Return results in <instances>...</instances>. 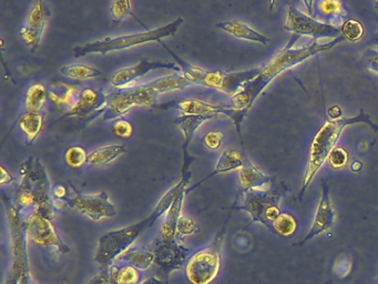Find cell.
I'll return each instance as SVG.
<instances>
[{"mask_svg":"<svg viewBox=\"0 0 378 284\" xmlns=\"http://www.w3.org/2000/svg\"><path fill=\"white\" fill-rule=\"evenodd\" d=\"M298 36L293 37L288 46H285L282 51L279 52L272 61H269L265 67L261 69L257 77L250 81L243 88L232 97L231 107L236 109L243 110L248 113L254 102L257 100V97L262 94V92L269 86V82L273 79L276 78L283 71L295 67L298 63L307 61L308 58L313 56L319 55L321 52L327 51L335 47L339 42H344L345 38L343 36L339 37L336 39L327 42V44H319V42H312L306 47L292 48L293 44L298 39Z\"/></svg>","mask_w":378,"mask_h":284,"instance_id":"obj_1","label":"cell"},{"mask_svg":"<svg viewBox=\"0 0 378 284\" xmlns=\"http://www.w3.org/2000/svg\"><path fill=\"white\" fill-rule=\"evenodd\" d=\"M356 123H366L374 131H378V125L370 119V116L364 112V109H360V113L355 117L345 118L339 121H327L325 125H322L321 129L317 131L310 148L307 168H306L303 183L300 188V196H298L300 200L303 198L306 189L308 185H311L312 180L316 173H319L324 162L329 159V154L334 150V147L336 146V142L344 129L347 125H356Z\"/></svg>","mask_w":378,"mask_h":284,"instance_id":"obj_2","label":"cell"},{"mask_svg":"<svg viewBox=\"0 0 378 284\" xmlns=\"http://www.w3.org/2000/svg\"><path fill=\"white\" fill-rule=\"evenodd\" d=\"M173 57L176 65L179 66L183 76L191 81L193 85H202L209 88L215 89L219 92L236 96L248 82L257 77L262 68L250 69V70L234 71V73H226V71H207L191 65L188 61H183L176 52L166 47L164 42H160Z\"/></svg>","mask_w":378,"mask_h":284,"instance_id":"obj_3","label":"cell"},{"mask_svg":"<svg viewBox=\"0 0 378 284\" xmlns=\"http://www.w3.org/2000/svg\"><path fill=\"white\" fill-rule=\"evenodd\" d=\"M183 18L179 17L170 24L147 30L145 32H137V34L125 35L119 37H106L104 39L96 40V42H88V44H81L73 48V57H86L92 54H100L106 55L112 51L118 50L128 49V48L135 47L139 44H148V42H160L166 37L173 36L180 26L183 24Z\"/></svg>","mask_w":378,"mask_h":284,"instance_id":"obj_4","label":"cell"},{"mask_svg":"<svg viewBox=\"0 0 378 284\" xmlns=\"http://www.w3.org/2000/svg\"><path fill=\"white\" fill-rule=\"evenodd\" d=\"M21 188L32 193L35 199L34 212L46 216L49 220L55 218V198L49 178L39 158L29 156L20 164Z\"/></svg>","mask_w":378,"mask_h":284,"instance_id":"obj_5","label":"cell"},{"mask_svg":"<svg viewBox=\"0 0 378 284\" xmlns=\"http://www.w3.org/2000/svg\"><path fill=\"white\" fill-rule=\"evenodd\" d=\"M286 191L288 189L284 185H276L267 190L253 189L243 191L241 204L234 206L233 209L248 212L252 221L263 224L269 230V233H272L273 223L282 214L279 204Z\"/></svg>","mask_w":378,"mask_h":284,"instance_id":"obj_6","label":"cell"},{"mask_svg":"<svg viewBox=\"0 0 378 284\" xmlns=\"http://www.w3.org/2000/svg\"><path fill=\"white\" fill-rule=\"evenodd\" d=\"M153 224L154 222L151 216H149L137 223L102 235L99 239L94 256L97 264L106 268L111 266L126 251L133 248V243L140 237L141 233H145L148 228L153 227Z\"/></svg>","mask_w":378,"mask_h":284,"instance_id":"obj_7","label":"cell"},{"mask_svg":"<svg viewBox=\"0 0 378 284\" xmlns=\"http://www.w3.org/2000/svg\"><path fill=\"white\" fill-rule=\"evenodd\" d=\"M226 226L215 237L212 245L197 251L185 264V273L191 284H211L221 268V247L226 235Z\"/></svg>","mask_w":378,"mask_h":284,"instance_id":"obj_8","label":"cell"},{"mask_svg":"<svg viewBox=\"0 0 378 284\" xmlns=\"http://www.w3.org/2000/svg\"><path fill=\"white\" fill-rule=\"evenodd\" d=\"M284 29L295 36H311L313 38V42H317V40L322 38L333 37L334 39H336L342 36V28L316 20L315 18H312L311 16L302 13L300 9L292 5L288 8V18L285 21Z\"/></svg>","mask_w":378,"mask_h":284,"instance_id":"obj_9","label":"cell"},{"mask_svg":"<svg viewBox=\"0 0 378 284\" xmlns=\"http://www.w3.org/2000/svg\"><path fill=\"white\" fill-rule=\"evenodd\" d=\"M51 221L37 212L29 214L25 219L27 239L42 248L55 251L58 254L71 252V248L60 239Z\"/></svg>","mask_w":378,"mask_h":284,"instance_id":"obj_10","label":"cell"},{"mask_svg":"<svg viewBox=\"0 0 378 284\" xmlns=\"http://www.w3.org/2000/svg\"><path fill=\"white\" fill-rule=\"evenodd\" d=\"M73 188L75 196L67 197L61 202H65L69 208L77 210L79 214L86 216L92 221H100L106 218H114L117 214L116 206L110 201L106 192L97 195H83L77 189Z\"/></svg>","mask_w":378,"mask_h":284,"instance_id":"obj_11","label":"cell"},{"mask_svg":"<svg viewBox=\"0 0 378 284\" xmlns=\"http://www.w3.org/2000/svg\"><path fill=\"white\" fill-rule=\"evenodd\" d=\"M154 253V266L162 273L169 276L176 270H179L183 264H187V259L191 250L185 248L176 239L158 240L156 248L153 249Z\"/></svg>","mask_w":378,"mask_h":284,"instance_id":"obj_12","label":"cell"},{"mask_svg":"<svg viewBox=\"0 0 378 284\" xmlns=\"http://www.w3.org/2000/svg\"><path fill=\"white\" fill-rule=\"evenodd\" d=\"M170 107L176 108L183 112V115L201 116V117L214 118L218 115H224L231 118L236 125L238 136L241 137V123L245 118L246 112L243 110L236 109L233 107H223L207 104L197 99H188L183 101L174 102L168 104Z\"/></svg>","mask_w":378,"mask_h":284,"instance_id":"obj_13","label":"cell"},{"mask_svg":"<svg viewBox=\"0 0 378 284\" xmlns=\"http://www.w3.org/2000/svg\"><path fill=\"white\" fill-rule=\"evenodd\" d=\"M50 16L49 8L44 1H37L29 11L27 24L21 29V38L32 51L38 49L44 28Z\"/></svg>","mask_w":378,"mask_h":284,"instance_id":"obj_14","label":"cell"},{"mask_svg":"<svg viewBox=\"0 0 378 284\" xmlns=\"http://www.w3.org/2000/svg\"><path fill=\"white\" fill-rule=\"evenodd\" d=\"M158 69H169V70L180 71L179 66L176 63H166V61H151L149 59H142L137 65L120 69L111 77V85L116 89L126 88L130 84L135 82L137 79L145 76L150 71Z\"/></svg>","mask_w":378,"mask_h":284,"instance_id":"obj_15","label":"cell"},{"mask_svg":"<svg viewBox=\"0 0 378 284\" xmlns=\"http://www.w3.org/2000/svg\"><path fill=\"white\" fill-rule=\"evenodd\" d=\"M334 220L335 211L333 204H331V199H329V187L327 181H324V183H322L321 200H319V206H317V211H316L313 224H312L307 235L304 237V240L300 245L311 240L316 235H319L321 233L329 231L333 227Z\"/></svg>","mask_w":378,"mask_h":284,"instance_id":"obj_16","label":"cell"},{"mask_svg":"<svg viewBox=\"0 0 378 284\" xmlns=\"http://www.w3.org/2000/svg\"><path fill=\"white\" fill-rule=\"evenodd\" d=\"M106 106V94L92 88H83L79 92L75 106L63 117H88L92 113H102Z\"/></svg>","mask_w":378,"mask_h":284,"instance_id":"obj_17","label":"cell"},{"mask_svg":"<svg viewBox=\"0 0 378 284\" xmlns=\"http://www.w3.org/2000/svg\"><path fill=\"white\" fill-rule=\"evenodd\" d=\"M187 188L182 189L180 191L179 195L174 200L173 204L171 208L169 209V211L166 214V218H164V223L161 227V237L166 239V240H170V239H176L178 235V222H179L180 218H181L182 206H183V201L185 196H187Z\"/></svg>","mask_w":378,"mask_h":284,"instance_id":"obj_18","label":"cell"},{"mask_svg":"<svg viewBox=\"0 0 378 284\" xmlns=\"http://www.w3.org/2000/svg\"><path fill=\"white\" fill-rule=\"evenodd\" d=\"M273 178L264 175L249 159L244 161L243 168L238 173V183L244 191L261 189L272 183Z\"/></svg>","mask_w":378,"mask_h":284,"instance_id":"obj_19","label":"cell"},{"mask_svg":"<svg viewBox=\"0 0 378 284\" xmlns=\"http://www.w3.org/2000/svg\"><path fill=\"white\" fill-rule=\"evenodd\" d=\"M218 28L222 29L223 32H228L231 36L236 37L238 39L249 40V42H259L262 44H267L271 39L264 35L260 34L251 27L243 24L241 21L231 20L219 23Z\"/></svg>","mask_w":378,"mask_h":284,"instance_id":"obj_20","label":"cell"},{"mask_svg":"<svg viewBox=\"0 0 378 284\" xmlns=\"http://www.w3.org/2000/svg\"><path fill=\"white\" fill-rule=\"evenodd\" d=\"M106 273L114 284H141L143 282L142 271L117 260L108 266Z\"/></svg>","mask_w":378,"mask_h":284,"instance_id":"obj_21","label":"cell"},{"mask_svg":"<svg viewBox=\"0 0 378 284\" xmlns=\"http://www.w3.org/2000/svg\"><path fill=\"white\" fill-rule=\"evenodd\" d=\"M78 88L75 86H68L65 84H56L52 86L51 90L48 92V98L51 100L58 109L67 110L68 112L75 106L78 100Z\"/></svg>","mask_w":378,"mask_h":284,"instance_id":"obj_22","label":"cell"},{"mask_svg":"<svg viewBox=\"0 0 378 284\" xmlns=\"http://www.w3.org/2000/svg\"><path fill=\"white\" fill-rule=\"evenodd\" d=\"M44 117L42 112H26L19 118V127L25 135L26 144L32 146L44 129Z\"/></svg>","mask_w":378,"mask_h":284,"instance_id":"obj_23","label":"cell"},{"mask_svg":"<svg viewBox=\"0 0 378 284\" xmlns=\"http://www.w3.org/2000/svg\"><path fill=\"white\" fill-rule=\"evenodd\" d=\"M117 261L135 266L140 271H145L154 264V253L152 250L133 247L120 256Z\"/></svg>","mask_w":378,"mask_h":284,"instance_id":"obj_24","label":"cell"},{"mask_svg":"<svg viewBox=\"0 0 378 284\" xmlns=\"http://www.w3.org/2000/svg\"><path fill=\"white\" fill-rule=\"evenodd\" d=\"M213 118L201 117V116L182 115L176 118V123L179 127L180 130L183 133V154L184 156H188V147L191 142L195 131L201 127V125L207 123V121H211Z\"/></svg>","mask_w":378,"mask_h":284,"instance_id":"obj_25","label":"cell"},{"mask_svg":"<svg viewBox=\"0 0 378 284\" xmlns=\"http://www.w3.org/2000/svg\"><path fill=\"white\" fill-rule=\"evenodd\" d=\"M244 161H245V158L240 152H236V150H226L219 158L213 173L207 175L205 180L210 179L213 175H219V173H230L233 170L242 169Z\"/></svg>","mask_w":378,"mask_h":284,"instance_id":"obj_26","label":"cell"},{"mask_svg":"<svg viewBox=\"0 0 378 284\" xmlns=\"http://www.w3.org/2000/svg\"><path fill=\"white\" fill-rule=\"evenodd\" d=\"M126 150L127 148L121 144L102 147V148L97 149L88 154L87 163L91 164V166L111 163L112 161L118 159L121 154H125Z\"/></svg>","mask_w":378,"mask_h":284,"instance_id":"obj_27","label":"cell"},{"mask_svg":"<svg viewBox=\"0 0 378 284\" xmlns=\"http://www.w3.org/2000/svg\"><path fill=\"white\" fill-rule=\"evenodd\" d=\"M60 73L67 78L75 79V80H88V79L97 78L102 75V71L98 69L81 65V63L63 66L60 68Z\"/></svg>","mask_w":378,"mask_h":284,"instance_id":"obj_28","label":"cell"},{"mask_svg":"<svg viewBox=\"0 0 378 284\" xmlns=\"http://www.w3.org/2000/svg\"><path fill=\"white\" fill-rule=\"evenodd\" d=\"M48 92L44 85L37 84L30 87L26 94L25 107L27 112H42V107L46 104Z\"/></svg>","mask_w":378,"mask_h":284,"instance_id":"obj_29","label":"cell"},{"mask_svg":"<svg viewBox=\"0 0 378 284\" xmlns=\"http://www.w3.org/2000/svg\"><path fill=\"white\" fill-rule=\"evenodd\" d=\"M296 227L298 223L294 216L288 214H282L273 223L272 233L281 237H291L295 233Z\"/></svg>","mask_w":378,"mask_h":284,"instance_id":"obj_30","label":"cell"},{"mask_svg":"<svg viewBox=\"0 0 378 284\" xmlns=\"http://www.w3.org/2000/svg\"><path fill=\"white\" fill-rule=\"evenodd\" d=\"M110 13H111L114 24H120L129 15L135 17L133 9H131V1H129V0H116L111 4ZM137 20L139 21V19H137Z\"/></svg>","mask_w":378,"mask_h":284,"instance_id":"obj_31","label":"cell"},{"mask_svg":"<svg viewBox=\"0 0 378 284\" xmlns=\"http://www.w3.org/2000/svg\"><path fill=\"white\" fill-rule=\"evenodd\" d=\"M87 159H88V154L83 147H71L68 149L65 154L66 162L73 169L83 167V164L87 163Z\"/></svg>","mask_w":378,"mask_h":284,"instance_id":"obj_32","label":"cell"},{"mask_svg":"<svg viewBox=\"0 0 378 284\" xmlns=\"http://www.w3.org/2000/svg\"><path fill=\"white\" fill-rule=\"evenodd\" d=\"M342 36L350 42H358L364 36V27L360 21L348 19L343 24Z\"/></svg>","mask_w":378,"mask_h":284,"instance_id":"obj_33","label":"cell"},{"mask_svg":"<svg viewBox=\"0 0 378 284\" xmlns=\"http://www.w3.org/2000/svg\"><path fill=\"white\" fill-rule=\"evenodd\" d=\"M176 230H178V235H182V237L200 233L199 224L187 216H181L179 222H178V229Z\"/></svg>","mask_w":378,"mask_h":284,"instance_id":"obj_34","label":"cell"},{"mask_svg":"<svg viewBox=\"0 0 378 284\" xmlns=\"http://www.w3.org/2000/svg\"><path fill=\"white\" fill-rule=\"evenodd\" d=\"M321 15H327V16H337L339 13H342L343 5L339 1H319L317 4Z\"/></svg>","mask_w":378,"mask_h":284,"instance_id":"obj_35","label":"cell"},{"mask_svg":"<svg viewBox=\"0 0 378 284\" xmlns=\"http://www.w3.org/2000/svg\"><path fill=\"white\" fill-rule=\"evenodd\" d=\"M348 154L344 149L335 148L329 156V161L333 168H342L347 163Z\"/></svg>","mask_w":378,"mask_h":284,"instance_id":"obj_36","label":"cell"},{"mask_svg":"<svg viewBox=\"0 0 378 284\" xmlns=\"http://www.w3.org/2000/svg\"><path fill=\"white\" fill-rule=\"evenodd\" d=\"M112 131L119 138L127 139L133 136V129L129 121H119L114 123Z\"/></svg>","mask_w":378,"mask_h":284,"instance_id":"obj_37","label":"cell"},{"mask_svg":"<svg viewBox=\"0 0 378 284\" xmlns=\"http://www.w3.org/2000/svg\"><path fill=\"white\" fill-rule=\"evenodd\" d=\"M223 139H224V135L221 131H210L205 135L203 142L210 150H217L220 148Z\"/></svg>","mask_w":378,"mask_h":284,"instance_id":"obj_38","label":"cell"},{"mask_svg":"<svg viewBox=\"0 0 378 284\" xmlns=\"http://www.w3.org/2000/svg\"><path fill=\"white\" fill-rule=\"evenodd\" d=\"M364 63L368 70L378 73V50L368 49L364 56Z\"/></svg>","mask_w":378,"mask_h":284,"instance_id":"obj_39","label":"cell"},{"mask_svg":"<svg viewBox=\"0 0 378 284\" xmlns=\"http://www.w3.org/2000/svg\"><path fill=\"white\" fill-rule=\"evenodd\" d=\"M350 271V262L348 259H339L335 264L334 272L339 278H344Z\"/></svg>","mask_w":378,"mask_h":284,"instance_id":"obj_40","label":"cell"},{"mask_svg":"<svg viewBox=\"0 0 378 284\" xmlns=\"http://www.w3.org/2000/svg\"><path fill=\"white\" fill-rule=\"evenodd\" d=\"M88 284H114V282L111 281L108 273H100L97 274L94 279H91Z\"/></svg>","mask_w":378,"mask_h":284,"instance_id":"obj_41","label":"cell"},{"mask_svg":"<svg viewBox=\"0 0 378 284\" xmlns=\"http://www.w3.org/2000/svg\"><path fill=\"white\" fill-rule=\"evenodd\" d=\"M327 115L331 121H339V118L342 117L343 111L339 106H334V107H331L327 110Z\"/></svg>","mask_w":378,"mask_h":284,"instance_id":"obj_42","label":"cell"},{"mask_svg":"<svg viewBox=\"0 0 378 284\" xmlns=\"http://www.w3.org/2000/svg\"><path fill=\"white\" fill-rule=\"evenodd\" d=\"M67 190H66L65 187H63V185H57V187L54 189V198H55V200L63 201V199L67 198Z\"/></svg>","mask_w":378,"mask_h":284,"instance_id":"obj_43","label":"cell"},{"mask_svg":"<svg viewBox=\"0 0 378 284\" xmlns=\"http://www.w3.org/2000/svg\"><path fill=\"white\" fill-rule=\"evenodd\" d=\"M1 170V178H0V185H9V183H13L15 180V178L11 177L7 171H6L5 168H0Z\"/></svg>","mask_w":378,"mask_h":284,"instance_id":"obj_44","label":"cell"},{"mask_svg":"<svg viewBox=\"0 0 378 284\" xmlns=\"http://www.w3.org/2000/svg\"><path fill=\"white\" fill-rule=\"evenodd\" d=\"M141 284H164V282L157 278V276H152V278L145 280Z\"/></svg>","mask_w":378,"mask_h":284,"instance_id":"obj_45","label":"cell"},{"mask_svg":"<svg viewBox=\"0 0 378 284\" xmlns=\"http://www.w3.org/2000/svg\"><path fill=\"white\" fill-rule=\"evenodd\" d=\"M362 162H360V161L353 162L352 170L353 171H355V173H356V171H360V170H362Z\"/></svg>","mask_w":378,"mask_h":284,"instance_id":"obj_46","label":"cell"},{"mask_svg":"<svg viewBox=\"0 0 378 284\" xmlns=\"http://www.w3.org/2000/svg\"><path fill=\"white\" fill-rule=\"evenodd\" d=\"M376 8L378 9V1H377V3H376ZM375 38H376V42H378V32H376V34H375Z\"/></svg>","mask_w":378,"mask_h":284,"instance_id":"obj_47","label":"cell"},{"mask_svg":"<svg viewBox=\"0 0 378 284\" xmlns=\"http://www.w3.org/2000/svg\"><path fill=\"white\" fill-rule=\"evenodd\" d=\"M327 284H334V283H333V282H331V281H327Z\"/></svg>","mask_w":378,"mask_h":284,"instance_id":"obj_48","label":"cell"},{"mask_svg":"<svg viewBox=\"0 0 378 284\" xmlns=\"http://www.w3.org/2000/svg\"><path fill=\"white\" fill-rule=\"evenodd\" d=\"M376 282H377V284H378V278H377V280H376Z\"/></svg>","mask_w":378,"mask_h":284,"instance_id":"obj_49","label":"cell"}]
</instances>
